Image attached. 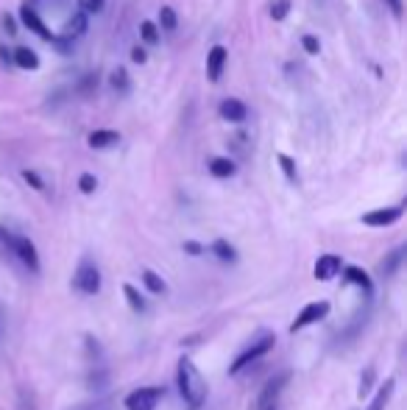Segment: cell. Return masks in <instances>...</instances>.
Here are the masks:
<instances>
[{
    "label": "cell",
    "mask_w": 407,
    "mask_h": 410,
    "mask_svg": "<svg viewBox=\"0 0 407 410\" xmlns=\"http://www.w3.org/2000/svg\"><path fill=\"white\" fill-rule=\"evenodd\" d=\"M287 11H290V0H273L271 3V17L276 23H282L287 17Z\"/></svg>",
    "instance_id": "cell-26"
},
{
    "label": "cell",
    "mask_w": 407,
    "mask_h": 410,
    "mask_svg": "<svg viewBox=\"0 0 407 410\" xmlns=\"http://www.w3.org/2000/svg\"><path fill=\"white\" fill-rule=\"evenodd\" d=\"M142 285H145V290L154 293V296H165V293H168V282L156 271H142Z\"/></svg>",
    "instance_id": "cell-17"
},
{
    "label": "cell",
    "mask_w": 407,
    "mask_h": 410,
    "mask_svg": "<svg viewBox=\"0 0 407 410\" xmlns=\"http://www.w3.org/2000/svg\"><path fill=\"white\" fill-rule=\"evenodd\" d=\"M95 81H98V76H87V79L81 81V92H90V90H92V84H95Z\"/></svg>",
    "instance_id": "cell-34"
},
{
    "label": "cell",
    "mask_w": 407,
    "mask_h": 410,
    "mask_svg": "<svg viewBox=\"0 0 407 410\" xmlns=\"http://www.w3.org/2000/svg\"><path fill=\"white\" fill-rule=\"evenodd\" d=\"M388 6H391V11L399 17L402 14V0H388Z\"/></svg>",
    "instance_id": "cell-35"
},
{
    "label": "cell",
    "mask_w": 407,
    "mask_h": 410,
    "mask_svg": "<svg viewBox=\"0 0 407 410\" xmlns=\"http://www.w3.org/2000/svg\"><path fill=\"white\" fill-rule=\"evenodd\" d=\"M120 142V135L112 132V129H95L90 137H87V145L95 148V151H103V148H112Z\"/></svg>",
    "instance_id": "cell-11"
},
{
    "label": "cell",
    "mask_w": 407,
    "mask_h": 410,
    "mask_svg": "<svg viewBox=\"0 0 407 410\" xmlns=\"http://www.w3.org/2000/svg\"><path fill=\"white\" fill-rule=\"evenodd\" d=\"M394 388H396V380L388 377V380L382 382V388L377 391V397L371 399V405H368L365 410H385L388 408V402H391V397H394Z\"/></svg>",
    "instance_id": "cell-14"
},
{
    "label": "cell",
    "mask_w": 407,
    "mask_h": 410,
    "mask_svg": "<svg viewBox=\"0 0 407 410\" xmlns=\"http://www.w3.org/2000/svg\"><path fill=\"white\" fill-rule=\"evenodd\" d=\"M159 23H162V28H165V31H176V25H179L176 11H173L171 6H162V8H159Z\"/></svg>",
    "instance_id": "cell-22"
},
{
    "label": "cell",
    "mask_w": 407,
    "mask_h": 410,
    "mask_svg": "<svg viewBox=\"0 0 407 410\" xmlns=\"http://www.w3.org/2000/svg\"><path fill=\"white\" fill-rule=\"evenodd\" d=\"M402 215H405V207H402V204H396V207H382V210H371V212H365V215H362V224H365V227L382 229V227L396 224Z\"/></svg>",
    "instance_id": "cell-7"
},
{
    "label": "cell",
    "mask_w": 407,
    "mask_h": 410,
    "mask_svg": "<svg viewBox=\"0 0 407 410\" xmlns=\"http://www.w3.org/2000/svg\"><path fill=\"white\" fill-rule=\"evenodd\" d=\"M73 287L79 290V293H84V296H95L98 290H101V271H98V266L92 263V260H81L79 263V268L73 273Z\"/></svg>",
    "instance_id": "cell-4"
},
{
    "label": "cell",
    "mask_w": 407,
    "mask_h": 410,
    "mask_svg": "<svg viewBox=\"0 0 407 410\" xmlns=\"http://www.w3.org/2000/svg\"><path fill=\"white\" fill-rule=\"evenodd\" d=\"M0 243L28 268L31 273H40V251H37V246L28 240V237H23V234H14V232H8L6 227H0Z\"/></svg>",
    "instance_id": "cell-2"
},
{
    "label": "cell",
    "mask_w": 407,
    "mask_h": 410,
    "mask_svg": "<svg viewBox=\"0 0 407 410\" xmlns=\"http://www.w3.org/2000/svg\"><path fill=\"white\" fill-rule=\"evenodd\" d=\"M224 67H227V47L215 45L210 50V56H207V79H210V81H218L221 73H224Z\"/></svg>",
    "instance_id": "cell-10"
},
{
    "label": "cell",
    "mask_w": 407,
    "mask_h": 410,
    "mask_svg": "<svg viewBox=\"0 0 407 410\" xmlns=\"http://www.w3.org/2000/svg\"><path fill=\"white\" fill-rule=\"evenodd\" d=\"M276 159H279V165H282V171H285L287 182H293V184L299 182V171H296V162H293V159H290L287 154H279Z\"/></svg>",
    "instance_id": "cell-24"
},
{
    "label": "cell",
    "mask_w": 407,
    "mask_h": 410,
    "mask_svg": "<svg viewBox=\"0 0 407 410\" xmlns=\"http://www.w3.org/2000/svg\"><path fill=\"white\" fill-rule=\"evenodd\" d=\"M123 296H126V302H129V307H132L134 313H145V310H148L145 299L139 296V290H137L134 285H123Z\"/></svg>",
    "instance_id": "cell-19"
},
{
    "label": "cell",
    "mask_w": 407,
    "mask_h": 410,
    "mask_svg": "<svg viewBox=\"0 0 407 410\" xmlns=\"http://www.w3.org/2000/svg\"><path fill=\"white\" fill-rule=\"evenodd\" d=\"M371 380H374V368H368L365 377L360 380V391H357L360 397H368V391H371Z\"/></svg>",
    "instance_id": "cell-30"
},
{
    "label": "cell",
    "mask_w": 407,
    "mask_h": 410,
    "mask_svg": "<svg viewBox=\"0 0 407 410\" xmlns=\"http://www.w3.org/2000/svg\"><path fill=\"white\" fill-rule=\"evenodd\" d=\"M234 162L229 159V156H215V159H210V173L215 176V179H229V176H234Z\"/></svg>",
    "instance_id": "cell-16"
},
{
    "label": "cell",
    "mask_w": 407,
    "mask_h": 410,
    "mask_svg": "<svg viewBox=\"0 0 407 410\" xmlns=\"http://www.w3.org/2000/svg\"><path fill=\"white\" fill-rule=\"evenodd\" d=\"M162 388H137L126 397V410H156L159 399H162Z\"/></svg>",
    "instance_id": "cell-6"
},
{
    "label": "cell",
    "mask_w": 407,
    "mask_h": 410,
    "mask_svg": "<svg viewBox=\"0 0 407 410\" xmlns=\"http://www.w3.org/2000/svg\"><path fill=\"white\" fill-rule=\"evenodd\" d=\"M212 251H215V257H218V260H224V263H234V260H237L234 246L227 243V240H215V243H212Z\"/></svg>",
    "instance_id": "cell-20"
},
{
    "label": "cell",
    "mask_w": 407,
    "mask_h": 410,
    "mask_svg": "<svg viewBox=\"0 0 407 410\" xmlns=\"http://www.w3.org/2000/svg\"><path fill=\"white\" fill-rule=\"evenodd\" d=\"M184 251H187V254H201V246L193 243V240H187V243H184Z\"/></svg>",
    "instance_id": "cell-33"
},
{
    "label": "cell",
    "mask_w": 407,
    "mask_h": 410,
    "mask_svg": "<svg viewBox=\"0 0 407 410\" xmlns=\"http://www.w3.org/2000/svg\"><path fill=\"white\" fill-rule=\"evenodd\" d=\"M176 385H179L184 405L190 410H198L207 402V380L201 377V371L195 368L190 358H181L176 365Z\"/></svg>",
    "instance_id": "cell-1"
},
{
    "label": "cell",
    "mask_w": 407,
    "mask_h": 410,
    "mask_svg": "<svg viewBox=\"0 0 407 410\" xmlns=\"http://www.w3.org/2000/svg\"><path fill=\"white\" fill-rule=\"evenodd\" d=\"M20 23H23V25H25L28 31L40 34V37H42L45 42H53V40H56V37L50 34V28H47L45 23H42V17H40V14H37V11H34V8L28 6V3H25V6L20 8Z\"/></svg>",
    "instance_id": "cell-8"
},
{
    "label": "cell",
    "mask_w": 407,
    "mask_h": 410,
    "mask_svg": "<svg viewBox=\"0 0 407 410\" xmlns=\"http://www.w3.org/2000/svg\"><path fill=\"white\" fill-rule=\"evenodd\" d=\"M402 257H405V249H402V246H399V249H394V251H391V254L379 263V273H382V276H394L396 268L402 266Z\"/></svg>",
    "instance_id": "cell-18"
},
{
    "label": "cell",
    "mask_w": 407,
    "mask_h": 410,
    "mask_svg": "<svg viewBox=\"0 0 407 410\" xmlns=\"http://www.w3.org/2000/svg\"><path fill=\"white\" fill-rule=\"evenodd\" d=\"M11 59H14V64H17V67H23V70H37V67H40V56L25 45L17 47V50L11 53Z\"/></svg>",
    "instance_id": "cell-15"
},
{
    "label": "cell",
    "mask_w": 407,
    "mask_h": 410,
    "mask_svg": "<svg viewBox=\"0 0 407 410\" xmlns=\"http://www.w3.org/2000/svg\"><path fill=\"white\" fill-rule=\"evenodd\" d=\"M3 25H6V28H8V31H11V34H14V20H11V17H8V14H6V17H3Z\"/></svg>",
    "instance_id": "cell-36"
},
{
    "label": "cell",
    "mask_w": 407,
    "mask_h": 410,
    "mask_svg": "<svg viewBox=\"0 0 407 410\" xmlns=\"http://www.w3.org/2000/svg\"><path fill=\"white\" fill-rule=\"evenodd\" d=\"M81 3V11L84 14H98L103 8V0H79Z\"/></svg>",
    "instance_id": "cell-28"
},
{
    "label": "cell",
    "mask_w": 407,
    "mask_h": 410,
    "mask_svg": "<svg viewBox=\"0 0 407 410\" xmlns=\"http://www.w3.org/2000/svg\"><path fill=\"white\" fill-rule=\"evenodd\" d=\"M87 31V14L84 11H79V14H73V20H67V25H64V31H62V37L59 40H79L81 34Z\"/></svg>",
    "instance_id": "cell-13"
},
{
    "label": "cell",
    "mask_w": 407,
    "mask_h": 410,
    "mask_svg": "<svg viewBox=\"0 0 407 410\" xmlns=\"http://www.w3.org/2000/svg\"><path fill=\"white\" fill-rule=\"evenodd\" d=\"M273 343H276V335H273V332H260V335L234 358V363L229 365V374H240L243 368H248L251 363H257L260 358H265L273 349Z\"/></svg>",
    "instance_id": "cell-3"
},
{
    "label": "cell",
    "mask_w": 407,
    "mask_h": 410,
    "mask_svg": "<svg viewBox=\"0 0 407 410\" xmlns=\"http://www.w3.org/2000/svg\"><path fill=\"white\" fill-rule=\"evenodd\" d=\"M23 179L31 184L34 190H42V187H45V184H42V179H40V176H37L34 171H23Z\"/></svg>",
    "instance_id": "cell-31"
},
{
    "label": "cell",
    "mask_w": 407,
    "mask_h": 410,
    "mask_svg": "<svg viewBox=\"0 0 407 410\" xmlns=\"http://www.w3.org/2000/svg\"><path fill=\"white\" fill-rule=\"evenodd\" d=\"M139 37H142L148 45H156V42H159V31H156V25H154L151 20H142V23H139Z\"/></svg>",
    "instance_id": "cell-23"
},
{
    "label": "cell",
    "mask_w": 407,
    "mask_h": 410,
    "mask_svg": "<svg viewBox=\"0 0 407 410\" xmlns=\"http://www.w3.org/2000/svg\"><path fill=\"white\" fill-rule=\"evenodd\" d=\"M145 59H148V53L142 50L139 45L132 47V62H137V64H145Z\"/></svg>",
    "instance_id": "cell-32"
},
{
    "label": "cell",
    "mask_w": 407,
    "mask_h": 410,
    "mask_svg": "<svg viewBox=\"0 0 407 410\" xmlns=\"http://www.w3.org/2000/svg\"><path fill=\"white\" fill-rule=\"evenodd\" d=\"M346 282H352V285H360L365 293H371V276L365 271H360V268H346Z\"/></svg>",
    "instance_id": "cell-21"
},
{
    "label": "cell",
    "mask_w": 407,
    "mask_h": 410,
    "mask_svg": "<svg viewBox=\"0 0 407 410\" xmlns=\"http://www.w3.org/2000/svg\"><path fill=\"white\" fill-rule=\"evenodd\" d=\"M316 279L318 282H329V279H335L338 273L343 271V260L338 257V254H321L316 260Z\"/></svg>",
    "instance_id": "cell-9"
},
{
    "label": "cell",
    "mask_w": 407,
    "mask_h": 410,
    "mask_svg": "<svg viewBox=\"0 0 407 410\" xmlns=\"http://www.w3.org/2000/svg\"><path fill=\"white\" fill-rule=\"evenodd\" d=\"M246 115H248V109H246V103H243L240 98H227V101L221 103V118H224V120L240 123V120H246Z\"/></svg>",
    "instance_id": "cell-12"
},
{
    "label": "cell",
    "mask_w": 407,
    "mask_h": 410,
    "mask_svg": "<svg viewBox=\"0 0 407 410\" xmlns=\"http://www.w3.org/2000/svg\"><path fill=\"white\" fill-rule=\"evenodd\" d=\"M326 316H329V302H323V299H321V302H310V304L302 307V313L290 324V332H302V329L313 326L318 321H323Z\"/></svg>",
    "instance_id": "cell-5"
},
{
    "label": "cell",
    "mask_w": 407,
    "mask_h": 410,
    "mask_svg": "<svg viewBox=\"0 0 407 410\" xmlns=\"http://www.w3.org/2000/svg\"><path fill=\"white\" fill-rule=\"evenodd\" d=\"M302 45H304L307 53H318V50H321V42H318V37H313V34H304V37H302Z\"/></svg>",
    "instance_id": "cell-29"
},
{
    "label": "cell",
    "mask_w": 407,
    "mask_h": 410,
    "mask_svg": "<svg viewBox=\"0 0 407 410\" xmlns=\"http://www.w3.org/2000/svg\"><path fill=\"white\" fill-rule=\"evenodd\" d=\"M79 190H81L84 195H90V193L98 190V179H95L92 173H81V176H79Z\"/></svg>",
    "instance_id": "cell-27"
},
{
    "label": "cell",
    "mask_w": 407,
    "mask_h": 410,
    "mask_svg": "<svg viewBox=\"0 0 407 410\" xmlns=\"http://www.w3.org/2000/svg\"><path fill=\"white\" fill-rule=\"evenodd\" d=\"M0 62H3V64H6V62H11V53H8L6 47H0Z\"/></svg>",
    "instance_id": "cell-37"
},
{
    "label": "cell",
    "mask_w": 407,
    "mask_h": 410,
    "mask_svg": "<svg viewBox=\"0 0 407 410\" xmlns=\"http://www.w3.org/2000/svg\"><path fill=\"white\" fill-rule=\"evenodd\" d=\"M112 87H115V92L129 90V73H126V67H117V70L112 73Z\"/></svg>",
    "instance_id": "cell-25"
}]
</instances>
